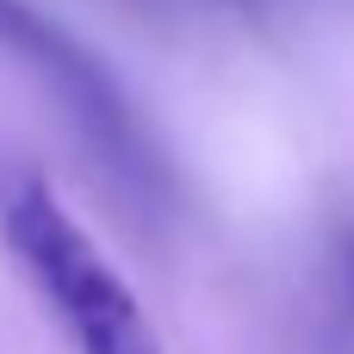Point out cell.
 Instances as JSON below:
<instances>
[{"instance_id":"obj_2","label":"cell","mask_w":354,"mask_h":354,"mask_svg":"<svg viewBox=\"0 0 354 354\" xmlns=\"http://www.w3.org/2000/svg\"><path fill=\"white\" fill-rule=\"evenodd\" d=\"M0 50L37 75V87H50V100L68 112V124L81 131V143L100 156V168L112 174L118 193H131L137 205H149L162 193V168L149 156V137L137 131L124 93L112 87V75L44 12H31L25 0H0Z\"/></svg>"},{"instance_id":"obj_1","label":"cell","mask_w":354,"mask_h":354,"mask_svg":"<svg viewBox=\"0 0 354 354\" xmlns=\"http://www.w3.org/2000/svg\"><path fill=\"white\" fill-rule=\"evenodd\" d=\"M0 243L37 305L56 317L68 354H162L131 280L25 162H0Z\"/></svg>"},{"instance_id":"obj_3","label":"cell","mask_w":354,"mask_h":354,"mask_svg":"<svg viewBox=\"0 0 354 354\" xmlns=\"http://www.w3.org/2000/svg\"><path fill=\"white\" fill-rule=\"evenodd\" d=\"M330 305H336V324L354 336V218L336 243V268H330Z\"/></svg>"}]
</instances>
